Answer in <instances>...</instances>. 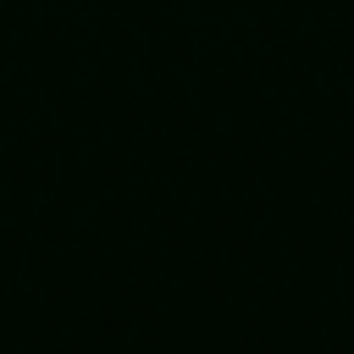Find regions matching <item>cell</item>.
I'll list each match as a JSON object with an SVG mask.
<instances>
[]
</instances>
